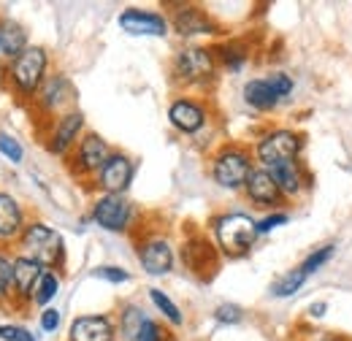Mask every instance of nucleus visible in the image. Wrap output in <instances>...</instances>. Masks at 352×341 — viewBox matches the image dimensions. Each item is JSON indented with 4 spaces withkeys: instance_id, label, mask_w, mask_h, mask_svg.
Returning <instances> with one entry per match:
<instances>
[{
    "instance_id": "f3484780",
    "label": "nucleus",
    "mask_w": 352,
    "mask_h": 341,
    "mask_svg": "<svg viewBox=\"0 0 352 341\" xmlns=\"http://www.w3.org/2000/svg\"><path fill=\"white\" fill-rule=\"evenodd\" d=\"M171 28L182 38H195V36H217L220 28L217 22L201 8V6H179L171 16Z\"/></svg>"
},
{
    "instance_id": "2f4dec72",
    "label": "nucleus",
    "mask_w": 352,
    "mask_h": 341,
    "mask_svg": "<svg viewBox=\"0 0 352 341\" xmlns=\"http://www.w3.org/2000/svg\"><path fill=\"white\" fill-rule=\"evenodd\" d=\"M92 276L95 279H103L109 285H125V282H131V271H125L122 265H98L92 271Z\"/></svg>"
},
{
    "instance_id": "a211bd4d",
    "label": "nucleus",
    "mask_w": 352,
    "mask_h": 341,
    "mask_svg": "<svg viewBox=\"0 0 352 341\" xmlns=\"http://www.w3.org/2000/svg\"><path fill=\"white\" fill-rule=\"evenodd\" d=\"M44 271V265L36 263L33 257H14V293H11V298L16 300L19 306H30L33 298H36V287H38Z\"/></svg>"
},
{
    "instance_id": "412c9836",
    "label": "nucleus",
    "mask_w": 352,
    "mask_h": 341,
    "mask_svg": "<svg viewBox=\"0 0 352 341\" xmlns=\"http://www.w3.org/2000/svg\"><path fill=\"white\" fill-rule=\"evenodd\" d=\"M25 225L28 222H25L22 204L14 195L0 192V241H19Z\"/></svg>"
},
{
    "instance_id": "473e14b6",
    "label": "nucleus",
    "mask_w": 352,
    "mask_h": 341,
    "mask_svg": "<svg viewBox=\"0 0 352 341\" xmlns=\"http://www.w3.org/2000/svg\"><path fill=\"white\" fill-rule=\"evenodd\" d=\"M214 320L220 325H241L244 322V309L239 303H220L214 309Z\"/></svg>"
},
{
    "instance_id": "2eb2a0df",
    "label": "nucleus",
    "mask_w": 352,
    "mask_h": 341,
    "mask_svg": "<svg viewBox=\"0 0 352 341\" xmlns=\"http://www.w3.org/2000/svg\"><path fill=\"white\" fill-rule=\"evenodd\" d=\"M168 122L182 135H195V133H201L206 128L209 109H206V103H201V100H195L190 95H179L168 106Z\"/></svg>"
},
{
    "instance_id": "4c0bfd02",
    "label": "nucleus",
    "mask_w": 352,
    "mask_h": 341,
    "mask_svg": "<svg viewBox=\"0 0 352 341\" xmlns=\"http://www.w3.org/2000/svg\"><path fill=\"white\" fill-rule=\"evenodd\" d=\"M166 339L168 336L163 333L160 322H155V320H146L144 328H141V336H138V341H166Z\"/></svg>"
},
{
    "instance_id": "4468645a",
    "label": "nucleus",
    "mask_w": 352,
    "mask_h": 341,
    "mask_svg": "<svg viewBox=\"0 0 352 341\" xmlns=\"http://www.w3.org/2000/svg\"><path fill=\"white\" fill-rule=\"evenodd\" d=\"M33 100H36V106L41 109V114L57 120L60 114L71 111V103L76 100V87L71 85L68 76L54 74V76L46 79L44 87L38 89V95H36Z\"/></svg>"
},
{
    "instance_id": "6ab92c4d",
    "label": "nucleus",
    "mask_w": 352,
    "mask_h": 341,
    "mask_svg": "<svg viewBox=\"0 0 352 341\" xmlns=\"http://www.w3.org/2000/svg\"><path fill=\"white\" fill-rule=\"evenodd\" d=\"M117 322L109 314H82L68 328V341H117Z\"/></svg>"
},
{
    "instance_id": "f257e3e1",
    "label": "nucleus",
    "mask_w": 352,
    "mask_h": 341,
    "mask_svg": "<svg viewBox=\"0 0 352 341\" xmlns=\"http://www.w3.org/2000/svg\"><path fill=\"white\" fill-rule=\"evenodd\" d=\"M212 233L214 244L222 257L239 260L252 252L255 241L261 239L258 233V219L244 212H222L212 219Z\"/></svg>"
},
{
    "instance_id": "7ed1b4c3",
    "label": "nucleus",
    "mask_w": 352,
    "mask_h": 341,
    "mask_svg": "<svg viewBox=\"0 0 352 341\" xmlns=\"http://www.w3.org/2000/svg\"><path fill=\"white\" fill-rule=\"evenodd\" d=\"M255 155L241 146V144H225L212 155V166L209 173L214 179V184L228 190V192H244V184L250 179V173L255 170Z\"/></svg>"
},
{
    "instance_id": "39448f33",
    "label": "nucleus",
    "mask_w": 352,
    "mask_h": 341,
    "mask_svg": "<svg viewBox=\"0 0 352 341\" xmlns=\"http://www.w3.org/2000/svg\"><path fill=\"white\" fill-rule=\"evenodd\" d=\"M46 71H49V52H46L44 46H33L30 43L14 63H8L6 76L11 82V89L19 98H36L38 89L49 79Z\"/></svg>"
},
{
    "instance_id": "7c9ffc66",
    "label": "nucleus",
    "mask_w": 352,
    "mask_h": 341,
    "mask_svg": "<svg viewBox=\"0 0 352 341\" xmlns=\"http://www.w3.org/2000/svg\"><path fill=\"white\" fill-rule=\"evenodd\" d=\"M265 82L271 85V89L276 92V98H279V100L290 98V95H293V89H296L293 76H290V74H285V71H271V74H265Z\"/></svg>"
},
{
    "instance_id": "f704fd0d",
    "label": "nucleus",
    "mask_w": 352,
    "mask_h": 341,
    "mask_svg": "<svg viewBox=\"0 0 352 341\" xmlns=\"http://www.w3.org/2000/svg\"><path fill=\"white\" fill-rule=\"evenodd\" d=\"M287 222H290V212H285V209L268 212L265 217L258 219V233L265 236V233H271V230H276V228H282V225H287Z\"/></svg>"
},
{
    "instance_id": "dca6fc26",
    "label": "nucleus",
    "mask_w": 352,
    "mask_h": 341,
    "mask_svg": "<svg viewBox=\"0 0 352 341\" xmlns=\"http://www.w3.org/2000/svg\"><path fill=\"white\" fill-rule=\"evenodd\" d=\"M244 195L252 206H261V209H268V212H279L285 206V198L279 192V184L276 179L271 176V170L255 166V170L250 173L247 184H244Z\"/></svg>"
},
{
    "instance_id": "9b49d317",
    "label": "nucleus",
    "mask_w": 352,
    "mask_h": 341,
    "mask_svg": "<svg viewBox=\"0 0 352 341\" xmlns=\"http://www.w3.org/2000/svg\"><path fill=\"white\" fill-rule=\"evenodd\" d=\"M182 263H184V268L190 274H195L201 279H212L214 271H217V265H220V250L206 236L192 233L182 244Z\"/></svg>"
},
{
    "instance_id": "58836bf2",
    "label": "nucleus",
    "mask_w": 352,
    "mask_h": 341,
    "mask_svg": "<svg viewBox=\"0 0 352 341\" xmlns=\"http://www.w3.org/2000/svg\"><path fill=\"white\" fill-rule=\"evenodd\" d=\"M304 341H352L347 339L344 333H331V331H317V333H311V336H307Z\"/></svg>"
},
{
    "instance_id": "ea45409f",
    "label": "nucleus",
    "mask_w": 352,
    "mask_h": 341,
    "mask_svg": "<svg viewBox=\"0 0 352 341\" xmlns=\"http://www.w3.org/2000/svg\"><path fill=\"white\" fill-rule=\"evenodd\" d=\"M325 311H328V303L325 300H317V303L309 306V320H322Z\"/></svg>"
},
{
    "instance_id": "72a5a7b5",
    "label": "nucleus",
    "mask_w": 352,
    "mask_h": 341,
    "mask_svg": "<svg viewBox=\"0 0 352 341\" xmlns=\"http://www.w3.org/2000/svg\"><path fill=\"white\" fill-rule=\"evenodd\" d=\"M0 155L8 160V163H22V157H25V149H22V144L11 135V133H0Z\"/></svg>"
},
{
    "instance_id": "a19ab883",
    "label": "nucleus",
    "mask_w": 352,
    "mask_h": 341,
    "mask_svg": "<svg viewBox=\"0 0 352 341\" xmlns=\"http://www.w3.org/2000/svg\"><path fill=\"white\" fill-rule=\"evenodd\" d=\"M166 341H176V339H166Z\"/></svg>"
},
{
    "instance_id": "c9c22d12",
    "label": "nucleus",
    "mask_w": 352,
    "mask_h": 341,
    "mask_svg": "<svg viewBox=\"0 0 352 341\" xmlns=\"http://www.w3.org/2000/svg\"><path fill=\"white\" fill-rule=\"evenodd\" d=\"M38 322H41V331H44V333H54V331L60 328V322H63V317H60V309H54V306H46L44 311L38 314Z\"/></svg>"
},
{
    "instance_id": "393cba45",
    "label": "nucleus",
    "mask_w": 352,
    "mask_h": 341,
    "mask_svg": "<svg viewBox=\"0 0 352 341\" xmlns=\"http://www.w3.org/2000/svg\"><path fill=\"white\" fill-rule=\"evenodd\" d=\"M307 274L301 271V265H296V268H290V271H285L279 279H274V285H271V296L274 298H293L304 285H307Z\"/></svg>"
},
{
    "instance_id": "c756f323",
    "label": "nucleus",
    "mask_w": 352,
    "mask_h": 341,
    "mask_svg": "<svg viewBox=\"0 0 352 341\" xmlns=\"http://www.w3.org/2000/svg\"><path fill=\"white\" fill-rule=\"evenodd\" d=\"M14 293V257L0 252V300H8Z\"/></svg>"
},
{
    "instance_id": "1a4fd4ad",
    "label": "nucleus",
    "mask_w": 352,
    "mask_h": 341,
    "mask_svg": "<svg viewBox=\"0 0 352 341\" xmlns=\"http://www.w3.org/2000/svg\"><path fill=\"white\" fill-rule=\"evenodd\" d=\"M117 25L135 38H166L171 30V19L152 8H125L117 16Z\"/></svg>"
},
{
    "instance_id": "20e7f679",
    "label": "nucleus",
    "mask_w": 352,
    "mask_h": 341,
    "mask_svg": "<svg viewBox=\"0 0 352 341\" xmlns=\"http://www.w3.org/2000/svg\"><path fill=\"white\" fill-rule=\"evenodd\" d=\"M217 52L209 46H184L171 60V76L182 87H206L217 76Z\"/></svg>"
},
{
    "instance_id": "6e6552de",
    "label": "nucleus",
    "mask_w": 352,
    "mask_h": 341,
    "mask_svg": "<svg viewBox=\"0 0 352 341\" xmlns=\"http://www.w3.org/2000/svg\"><path fill=\"white\" fill-rule=\"evenodd\" d=\"M111 152H114V149L106 144L103 135H98V133H85L82 141L76 144V149L71 152V170H74L76 176H82V179H92V182H95V176L106 166V160L111 157Z\"/></svg>"
},
{
    "instance_id": "ddd939ff",
    "label": "nucleus",
    "mask_w": 352,
    "mask_h": 341,
    "mask_svg": "<svg viewBox=\"0 0 352 341\" xmlns=\"http://www.w3.org/2000/svg\"><path fill=\"white\" fill-rule=\"evenodd\" d=\"M138 263L144 268V274L149 276H166L174 271V263H176V252H174V244L166 239V236H146L138 241Z\"/></svg>"
},
{
    "instance_id": "aec40b11",
    "label": "nucleus",
    "mask_w": 352,
    "mask_h": 341,
    "mask_svg": "<svg viewBox=\"0 0 352 341\" xmlns=\"http://www.w3.org/2000/svg\"><path fill=\"white\" fill-rule=\"evenodd\" d=\"M271 176L276 179L279 184V192L287 201H296L301 198L307 190H311V173L304 168V163H290V166H279V168L271 170Z\"/></svg>"
},
{
    "instance_id": "f03ea898",
    "label": "nucleus",
    "mask_w": 352,
    "mask_h": 341,
    "mask_svg": "<svg viewBox=\"0 0 352 341\" xmlns=\"http://www.w3.org/2000/svg\"><path fill=\"white\" fill-rule=\"evenodd\" d=\"M307 138L304 133L296 128H271L255 141V163L265 170H274L279 166H290V163H301Z\"/></svg>"
},
{
    "instance_id": "4be33fe9",
    "label": "nucleus",
    "mask_w": 352,
    "mask_h": 341,
    "mask_svg": "<svg viewBox=\"0 0 352 341\" xmlns=\"http://www.w3.org/2000/svg\"><path fill=\"white\" fill-rule=\"evenodd\" d=\"M28 33L19 22L14 19H0V60L14 63L25 49H28Z\"/></svg>"
},
{
    "instance_id": "cd10ccee",
    "label": "nucleus",
    "mask_w": 352,
    "mask_h": 341,
    "mask_svg": "<svg viewBox=\"0 0 352 341\" xmlns=\"http://www.w3.org/2000/svg\"><path fill=\"white\" fill-rule=\"evenodd\" d=\"M336 244H322V247H317V250H311L304 260H301V271L307 274V276H311V274H317L322 265H328L331 260H333V255H336Z\"/></svg>"
},
{
    "instance_id": "c85d7f7f",
    "label": "nucleus",
    "mask_w": 352,
    "mask_h": 341,
    "mask_svg": "<svg viewBox=\"0 0 352 341\" xmlns=\"http://www.w3.org/2000/svg\"><path fill=\"white\" fill-rule=\"evenodd\" d=\"M57 293H60V274L46 268L44 276H41V282H38V287H36V298H33V303L46 309L52 300L57 298Z\"/></svg>"
},
{
    "instance_id": "9d476101",
    "label": "nucleus",
    "mask_w": 352,
    "mask_h": 341,
    "mask_svg": "<svg viewBox=\"0 0 352 341\" xmlns=\"http://www.w3.org/2000/svg\"><path fill=\"white\" fill-rule=\"evenodd\" d=\"M85 135V114L71 109L65 114H60L54 122H52V130H49V138H46V149L54 155V157H68L76 144L82 141Z\"/></svg>"
},
{
    "instance_id": "a878e982",
    "label": "nucleus",
    "mask_w": 352,
    "mask_h": 341,
    "mask_svg": "<svg viewBox=\"0 0 352 341\" xmlns=\"http://www.w3.org/2000/svg\"><path fill=\"white\" fill-rule=\"evenodd\" d=\"M217 52V63L220 65H225L228 71H241L247 63H250V49L244 46L241 41H228L222 43L220 49H214Z\"/></svg>"
},
{
    "instance_id": "e433bc0d",
    "label": "nucleus",
    "mask_w": 352,
    "mask_h": 341,
    "mask_svg": "<svg viewBox=\"0 0 352 341\" xmlns=\"http://www.w3.org/2000/svg\"><path fill=\"white\" fill-rule=\"evenodd\" d=\"M0 339L3 341H36V336L22 328V325H0Z\"/></svg>"
},
{
    "instance_id": "bb28decb",
    "label": "nucleus",
    "mask_w": 352,
    "mask_h": 341,
    "mask_svg": "<svg viewBox=\"0 0 352 341\" xmlns=\"http://www.w3.org/2000/svg\"><path fill=\"white\" fill-rule=\"evenodd\" d=\"M146 293H149L152 306H155V309L163 314V320H166L168 325H174V328H182V325H184V314H182V309H179L174 300H171V296H168V293H163L160 287H149Z\"/></svg>"
},
{
    "instance_id": "423d86ee",
    "label": "nucleus",
    "mask_w": 352,
    "mask_h": 341,
    "mask_svg": "<svg viewBox=\"0 0 352 341\" xmlns=\"http://www.w3.org/2000/svg\"><path fill=\"white\" fill-rule=\"evenodd\" d=\"M16 244L22 247V255L33 257L36 263H41L49 271L63 268V260H65V241H63V236H60L54 228H49L46 222H28Z\"/></svg>"
},
{
    "instance_id": "0eeeda50",
    "label": "nucleus",
    "mask_w": 352,
    "mask_h": 341,
    "mask_svg": "<svg viewBox=\"0 0 352 341\" xmlns=\"http://www.w3.org/2000/svg\"><path fill=\"white\" fill-rule=\"evenodd\" d=\"M133 217H135V209L125 195H98L92 201V209H89V219L109 233L131 230Z\"/></svg>"
},
{
    "instance_id": "f8f14e48",
    "label": "nucleus",
    "mask_w": 352,
    "mask_h": 341,
    "mask_svg": "<svg viewBox=\"0 0 352 341\" xmlns=\"http://www.w3.org/2000/svg\"><path fill=\"white\" fill-rule=\"evenodd\" d=\"M133 179H135V160L125 152H111L106 166L95 176V187L100 190V195H125L131 190Z\"/></svg>"
},
{
    "instance_id": "5701e85b",
    "label": "nucleus",
    "mask_w": 352,
    "mask_h": 341,
    "mask_svg": "<svg viewBox=\"0 0 352 341\" xmlns=\"http://www.w3.org/2000/svg\"><path fill=\"white\" fill-rule=\"evenodd\" d=\"M241 98H244V103L250 106V109H255V111H261V114H268V111H274V109H279V98H276V92L271 89V85L265 82V76L261 79H250L244 89H241Z\"/></svg>"
},
{
    "instance_id": "b1692460",
    "label": "nucleus",
    "mask_w": 352,
    "mask_h": 341,
    "mask_svg": "<svg viewBox=\"0 0 352 341\" xmlns=\"http://www.w3.org/2000/svg\"><path fill=\"white\" fill-rule=\"evenodd\" d=\"M149 317L144 314V309L138 303H125L120 309V320H117V333L122 341H138L141 336V328Z\"/></svg>"
}]
</instances>
